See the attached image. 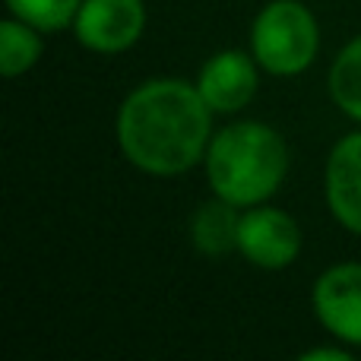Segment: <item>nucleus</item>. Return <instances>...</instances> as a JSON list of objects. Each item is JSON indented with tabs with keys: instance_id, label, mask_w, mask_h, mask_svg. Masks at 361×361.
<instances>
[{
	"instance_id": "8",
	"label": "nucleus",
	"mask_w": 361,
	"mask_h": 361,
	"mask_svg": "<svg viewBox=\"0 0 361 361\" xmlns=\"http://www.w3.org/2000/svg\"><path fill=\"white\" fill-rule=\"evenodd\" d=\"M326 203L343 228L361 235V133H349L326 159Z\"/></svg>"
},
{
	"instance_id": "11",
	"label": "nucleus",
	"mask_w": 361,
	"mask_h": 361,
	"mask_svg": "<svg viewBox=\"0 0 361 361\" xmlns=\"http://www.w3.org/2000/svg\"><path fill=\"white\" fill-rule=\"evenodd\" d=\"M42 38H38V29L23 19H4L0 23V70L4 76H19L25 70H32L42 57Z\"/></svg>"
},
{
	"instance_id": "10",
	"label": "nucleus",
	"mask_w": 361,
	"mask_h": 361,
	"mask_svg": "<svg viewBox=\"0 0 361 361\" xmlns=\"http://www.w3.org/2000/svg\"><path fill=\"white\" fill-rule=\"evenodd\" d=\"M330 99L345 118L361 124V35L352 38L330 67Z\"/></svg>"
},
{
	"instance_id": "5",
	"label": "nucleus",
	"mask_w": 361,
	"mask_h": 361,
	"mask_svg": "<svg viewBox=\"0 0 361 361\" xmlns=\"http://www.w3.org/2000/svg\"><path fill=\"white\" fill-rule=\"evenodd\" d=\"M146 29L143 0H82L73 35L95 54H121L133 48Z\"/></svg>"
},
{
	"instance_id": "1",
	"label": "nucleus",
	"mask_w": 361,
	"mask_h": 361,
	"mask_svg": "<svg viewBox=\"0 0 361 361\" xmlns=\"http://www.w3.org/2000/svg\"><path fill=\"white\" fill-rule=\"evenodd\" d=\"M127 162L146 175L171 178L206 159L212 140V108L184 80H149L121 102L114 121Z\"/></svg>"
},
{
	"instance_id": "9",
	"label": "nucleus",
	"mask_w": 361,
	"mask_h": 361,
	"mask_svg": "<svg viewBox=\"0 0 361 361\" xmlns=\"http://www.w3.org/2000/svg\"><path fill=\"white\" fill-rule=\"evenodd\" d=\"M238 225H241L238 206L216 197L193 212L190 241L200 254L225 257V254H231V250H238Z\"/></svg>"
},
{
	"instance_id": "7",
	"label": "nucleus",
	"mask_w": 361,
	"mask_h": 361,
	"mask_svg": "<svg viewBox=\"0 0 361 361\" xmlns=\"http://www.w3.org/2000/svg\"><path fill=\"white\" fill-rule=\"evenodd\" d=\"M257 57L244 51H219L200 67L197 89L212 114H235L257 95Z\"/></svg>"
},
{
	"instance_id": "2",
	"label": "nucleus",
	"mask_w": 361,
	"mask_h": 361,
	"mask_svg": "<svg viewBox=\"0 0 361 361\" xmlns=\"http://www.w3.org/2000/svg\"><path fill=\"white\" fill-rule=\"evenodd\" d=\"M288 171V146L269 124L238 121L209 140L206 178L216 197L235 203L238 209L269 200L282 187Z\"/></svg>"
},
{
	"instance_id": "6",
	"label": "nucleus",
	"mask_w": 361,
	"mask_h": 361,
	"mask_svg": "<svg viewBox=\"0 0 361 361\" xmlns=\"http://www.w3.org/2000/svg\"><path fill=\"white\" fill-rule=\"evenodd\" d=\"M314 311L339 343L361 345V263H339L314 282Z\"/></svg>"
},
{
	"instance_id": "12",
	"label": "nucleus",
	"mask_w": 361,
	"mask_h": 361,
	"mask_svg": "<svg viewBox=\"0 0 361 361\" xmlns=\"http://www.w3.org/2000/svg\"><path fill=\"white\" fill-rule=\"evenodd\" d=\"M6 6L13 16L35 25L38 32H61L73 25L82 0H6Z\"/></svg>"
},
{
	"instance_id": "13",
	"label": "nucleus",
	"mask_w": 361,
	"mask_h": 361,
	"mask_svg": "<svg viewBox=\"0 0 361 361\" xmlns=\"http://www.w3.org/2000/svg\"><path fill=\"white\" fill-rule=\"evenodd\" d=\"M301 361H349V349H333V345H320V349L301 352Z\"/></svg>"
},
{
	"instance_id": "3",
	"label": "nucleus",
	"mask_w": 361,
	"mask_h": 361,
	"mask_svg": "<svg viewBox=\"0 0 361 361\" xmlns=\"http://www.w3.org/2000/svg\"><path fill=\"white\" fill-rule=\"evenodd\" d=\"M320 29L301 0H269L250 25V51L273 76H295L317 57Z\"/></svg>"
},
{
	"instance_id": "4",
	"label": "nucleus",
	"mask_w": 361,
	"mask_h": 361,
	"mask_svg": "<svg viewBox=\"0 0 361 361\" xmlns=\"http://www.w3.org/2000/svg\"><path fill=\"white\" fill-rule=\"evenodd\" d=\"M238 250L260 269H286L301 254V228L276 206H250L238 225Z\"/></svg>"
}]
</instances>
